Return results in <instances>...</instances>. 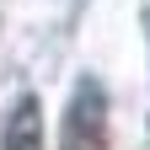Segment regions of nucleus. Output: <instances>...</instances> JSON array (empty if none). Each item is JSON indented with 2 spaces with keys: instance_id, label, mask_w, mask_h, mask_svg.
Listing matches in <instances>:
<instances>
[{
  "instance_id": "nucleus-1",
  "label": "nucleus",
  "mask_w": 150,
  "mask_h": 150,
  "mask_svg": "<svg viewBox=\"0 0 150 150\" xmlns=\"http://www.w3.org/2000/svg\"><path fill=\"white\" fill-rule=\"evenodd\" d=\"M59 150H107V91L97 75H81L64 107V134Z\"/></svg>"
},
{
  "instance_id": "nucleus-2",
  "label": "nucleus",
  "mask_w": 150,
  "mask_h": 150,
  "mask_svg": "<svg viewBox=\"0 0 150 150\" xmlns=\"http://www.w3.org/2000/svg\"><path fill=\"white\" fill-rule=\"evenodd\" d=\"M0 150H43V102L22 91L0 123Z\"/></svg>"
},
{
  "instance_id": "nucleus-3",
  "label": "nucleus",
  "mask_w": 150,
  "mask_h": 150,
  "mask_svg": "<svg viewBox=\"0 0 150 150\" xmlns=\"http://www.w3.org/2000/svg\"><path fill=\"white\" fill-rule=\"evenodd\" d=\"M145 32H150V11H145Z\"/></svg>"
}]
</instances>
